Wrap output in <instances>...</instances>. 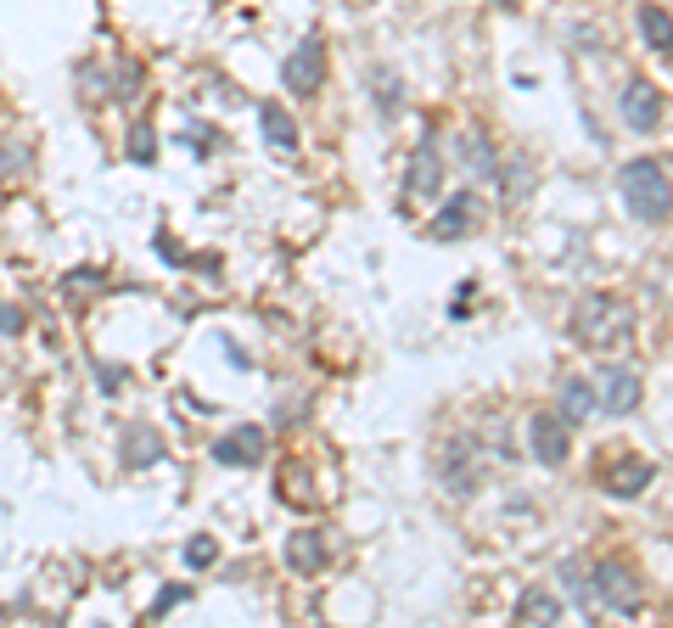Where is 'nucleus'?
<instances>
[{
	"mask_svg": "<svg viewBox=\"0 0 673 628\" xmlns=\"http://www.w3.org/2000/svg\"><path fill=\"white\" fill-rule=\"evenodd\" d=\"M163 455V444H158V432L152 426H129V438H124V449H118V460L129 466V471H140V466H152Z\"/></svg>",
	"mask_w": 673,
	"mask_h": 628,
	"instance_id": "nucleus-15",
	"label": "nucleus"
},
{
	"mask_svg": "<svg viewBox=\"0 0 673 628\" xmlns=\"http://www.w3.org/2000/svg\"><path fill=\"white\" fill-rule=\"evenodd\" d=\"M651 460H640V455H617V460H606L601 466V482L617 494V500H635V494H646L651 489Z\"/></svg>",
	"mask_w": 673,
	"mask_h": 628,
	"instance_id": "nucleus-8",
	"label": "nucleus"
},
{
	"mask_svg": "<svg viewBox=\"0 0 673 628\" xmlns=\"http://www.w3.org/2000/svg\"><path fill=\"white\" fill-rule=\"evenodd\" d=\"M281 79H286V90H293V95H315L326 84V39L320 34H304L293 45V57H286Z\"/></svg>",
	"mask_w": 673,
	"mask_h": 628,
	"instance_id": "nucleus-5",
	"label": "nucleus"
},
{
	"mask_svg": "<svg viewBox=\"0 0 673 628\" xmlns=\"http://www.w3.org/2000/svg\"><path fill=\"white\" fill-rule=\"evenodd\" d=\"M438 466H444V482H449L455 494H471L477 477H483V466H477V438H449Z\"/></svg>",
	"mask_w": 673,
	"mask_h": 628,
	"instance_id": "nucleus-10",
	"label": "nucleus"
},
{
	"mask_svg": "<svg viewBox=\"0 0 673 628\" xmlns=\"http://www.w3.org/2000/svg\"><path fill=\"white\" fill-rule=\"evenodd\" d=\"M185 595H191V590H185V584H174V590H163V595H158V601H152V612H147V617H152V623H158V617H169V612H174V606H180V601H185Z\"/></svg>",
	"mask_w": 673,
	"mask_h": 628,
	"instance_id": "nucleus-23",
	"label": "nucleus"
},
{
	"mask_svg": "<svg viewBox=\"0 0 673 628\" xmlns=\"http://www.w3.org/2000/svg\"><path fill=\"white\" fill-rule=\"evenodd\" d=\"M640 34H646V45H651V52L673 57V18H668L662 7H640Z\"/></svg>",
	"mask_w": 673,
	"mask_h": 628,
	"instance_id": "nucleus-17",
	"label": "nucleus"
},
{
	"mask_svg": "<svg viewBox=\"0 0 673 628\" xmlns=\"http://www.w3.org/2000/svg\"><path fill=\"white\" fill-rule=\"evenodd\" d=\"M18 331H23V315H18L7 298H0V336H18Z\"/></svg>",
	"mask_w": 673,
	"mask_h": 628,
	"instance_id": "nucleus-25",
	"label": "nucleus"
},
{
	"mask_svg": "<svg viewBox=\"0 0 673 628\" xmlns=\"http://www.w3.org/2000/svg\"><path fill=\"white\" fill-rule=\"evenodd\" d=\"M214 561H219V539H214V534H197V539L185 545V567H191V572H208Z\"/></svg>",
	"mask_w": 673,
	"mask_h": 628,
	"instance_id": "nucleus-19",
	"label": "nucleus"
},
{
	"mask_svg": "<svg viewBox=\"0 0 673 628\" xmlns=\"http://www.w3.org/2000/svg\"><path fill=\"white\" fill-rule=\"evenodd\" d=\"M567 426H579V421H590L595 415V388L584 376H561V410H556Z\"/></svg>",
	"mask_w": 673,
	"mask_h": 628,
	"instance_id": "nucleus-14",
	"label": "nucleus"
},
{
	"mask_svg": "<svg viewBox=\"0 0 673 628\" xmlns=\"http://www.w3.org/2000/svg\"><path fill=\"white\" fill-rule=\"evenodd\" d=\"M264 449H270L264 426H236V432H225V438L214 444V460L219 466H259Z\"/></svg>",
	"mask_w": 673,
	"mask_h": 628,
	"instance_id": "nucleus-11",
	"label": "nucleus"
},
{
	"mask_svg": "<svg viewBox=\"0 0 673 628\" xmlns=\"http://www.w3.org/2000/svg\"><path fill=\"white\" fill-rule=\"evenodd\" d=\"M527 444H534V460H539V466H561V460L572 455L567 421H561L556 410H539L534 421H527Z\"/></svg>",
	"mask_w": 673,
	"mask_h": 628,
	"instance_id": "nucleus-6",
	"label": "nucleus"
},
{
	"mask_svg": "<svg viewBox=\"0 0 673 628\" xmlns=\"http://www.w3.org/2000/svg\"><path fill=\"white\" fill-rule=\"evenodd\" d=\"M640 399H646L640 370H629V365H606V370H601V381H595V410H606V415H635Z\"/></svg>",
	"mask_w": 673,
	"mask_h": 628,
	"instance_id": "nucleus-4",
	"label": "nucleus"
},
{
	"mask_svg": "<svg viewBox=\"0 0 673 628\" xmlns=\"http://www.w3.org/2000/svg\"><path fill=\"white\" fill-rule=\"evenodd\" d=\"M516 623H561V601L550 590H522L516 595Z\"/></svg>",
	"mask_w": 673,
	"mask_h": 628,
	"instance_id": "nucleus-16",
	"label": "nucleus"
},
{
	"mask_svg": "<svg viewBox=\"0 0 673 628\" xmlns=\"http://www.w3.org/2000/svg\"><path fill=\"white\" fill-rule=\"evenodd\" d=\"M657 118H662V95H657V84H651V79H629V84H623V124H629L635 135H651Z\"/></svg>",
	"mask_w": 673,
	"mask_h": 628,
	"instance_id": "nucleus-7",
	"label": "nucleus"
},
{
	"mask_svg": "<svg viewBox=\"0 0 673 628\" xmlns=\"http://www.w3.org/2000/svg\"><path fill=\"white\" fill-rule=\"evenodd\" d=\"M477 219H483V203L471 197V191H455V197L444 203V214L432 219V241H460L477 230Z\"/></svg>",
	"mask_w": 673,
	"mask_h": 628,
	"instance_id": "nucleus-9",
	"label": "nucleus"
},
{
	"mask_svg": "<svg viewBox=\"0 0 673 628\" xmlns=\"http://www.w3.org/2000/svg\"><path fill=\"white\" fill-rule=\"evenodd\" d=\"M286 567L293 572H320L326 567V534L320 527H304V534L286 539Z\"/></svg>",
	"mask_w": 673,
	"mask_h": 628,
	"instance_id": "nucleus-12",
	"label": "nucleus"
},
{
	"mask_svg": "<svg viewBox=\"0 0 673 628\" xmlns=\"http://www.w3.org/2000/svg\"><path fill=\"white\" fill-rule=\"evenodd\" d=\"M444 185V169H438V158H432V152H421L415 158V169H410V191H426V197H432V191H438Z\"/></svg>",
	"mask_w": 673,
	"mask_h": 628,
	"instance_id": "nucleus-18",
	"label": "nucleus"
},
{
	"mask_svg": "<svg viewBox=\"0 0 673 628\" xmlns=\"http://www.w3.org/2000/svg\"><path fill=\"white\" fill-rule=\"evenodd\" d=\"M259 124H264V140L275 152H298V124L281 102H259Z\"/></svg>",
	"mask_w": 673,
	"mask_h": 628,
	"instance_id": "nucleus-13",
	"label": "nucleus"
},
{
	"mask_svg": "<svg viewBox=\"0 0 673 628\" xmlns=\"http://www.w3.org/2000/svg\"><path fill=\"white\" fill-rule=\"evenodd\" d=\"M590 578H595V601H601L606 612L635 617V612L646 606V584H640V572H635L629 561H623V556L595 561V567H590Z\"/></svg>",
	"mask_w": 673,
	"mask_h": 628,
	"instance_id": "nucleus-3",
	"label": "nucleus"
},
{
	"mask_svg": "<svg viewBox=\"0 0 673 628\" xmlns=\"http://www.w3.org/2000/svg\"><path fill=\"white\" fill-rule=\"evenodd\" d=\"M23 158H28V152L18 147V140H7V147H0V169H18Z\"/></svg>",
	"mask_w": 673,
	"mask_h": 628,
	"instance_id": "nucleus-27",
	"label": "nucleus"
},
{
	"mask_svg": "<svg viewBox=\"0 0 673 628\" xmlns=\"http://www.w3.org/2000/svg\"><path fill=\"white\" fill-rule=\"evenodd\" d=\"M572 336L595 354H612V349H629L635 336V309L617 304V298H584L572 309Z\"/></svg>",
	"mask_w": 673,
	"mask_h": 628,
	"instance_id": "nucleus-1",
	"label": "nucleus"
},
{
	"mask_svg": "<svg viewBox=\"0 0 673 628\" xmlns=\"http://www.w3.org/2000/svg\"><path fill=\"white\" fill-rule=\"evenodd\" d=\"M95 381H102V388L113 393V388H124V370H113V365H95Z\"/></svg>",
	"mask_w": 673,
	"mask_h": 628,
	"instance_id": "nucleus-26",
	"label": "nucleus"
},
{
	"mask_svg": "<svg viewBox=\"0 0 673 628\" xmlns=\"http://www.w3.org/2000/svg\"><path fill=\"white\" fill-rule=\"evenodd\" d=\"M494 7H505V12H511V7H522V0H494Z\"/></svg>",
	"mask_w": 673,
	"mask_h": 628,
	"instance_id": "nucleus-28",
	"label": "nucleus"
},
{
	"mask_svg": "<svg viewBox=\"0 0 673 628\" xmlns=\"http://www.w3.org/2000/svg\"><path fill=\"white\" fill-rule=\"evenodd\" d=\"M623 203H629V214L635 219H646V225H662L668 214H673V180L662 174V163H651V158H635V163H623Z\"/></svg>",
	"mask_w": 673,
	"mask_h": 628,
	"instance_id": "nucleus-2",
	"label": "nucleus"
},
{
	"mask_svg": "<svg viewBox=\"0 0 673 628\" xmlns=\"http://www.w3.org/2000/svg\"><path fill=\"white\" fill-rule=\"evenodd\" d=\"M135 95H140V68L118 62V102H135Z\"/></svg>",
	"mask_w": 673,
	"mask_h": 628,
	"instance_id": "nucleus-22",
	"label": "nucleus"
},
{
	"mask_svg": "<svg viewBox=\"0 0 673 628\" xmlns=\"http://www.w3.org/2000/svg\"><path fill=\"white\" fill-rule=\"evenodd\" d=\"M466 158L477 163V174H494V147H489L483 135H471V140H466Z\"/></svg>",
	"mask_w": 673,
	"mask_h": 628,
	"instance_id": "nucleus-20",
	"label": "nucleus"
},
{
	"mask_svg": "<svg viewBox=\"0 0 673 628\" xmlns=\"http://www.w3.org/2000/svg\"><path fill=\"white\" fill-rule=\"evenodd\" d=\"M95 286H102V270H73L62 281V293H95Z\"/></svg>",
	"mask_w": 673,
	"mask_h": 628,
	"instance_id": "nucleus-24",
	"label": "nucleus"
},
{
	"mask_svg": "<svg viewBox=\"0 0 673 628\" xmlns=\"http://www.w3.org/2000/svg\"><path fill=\"white\" fill-rule=\"evenodd\" d=\"M152 152H158V147H152V129L135 124V135H129V158H135V163H152Z\"/></svg>",
	"mask_w": 673,
	"mask_h": 628,
	"instance_id": "nucleus-21",
	"label": "nucleus"
}]
</instances>
